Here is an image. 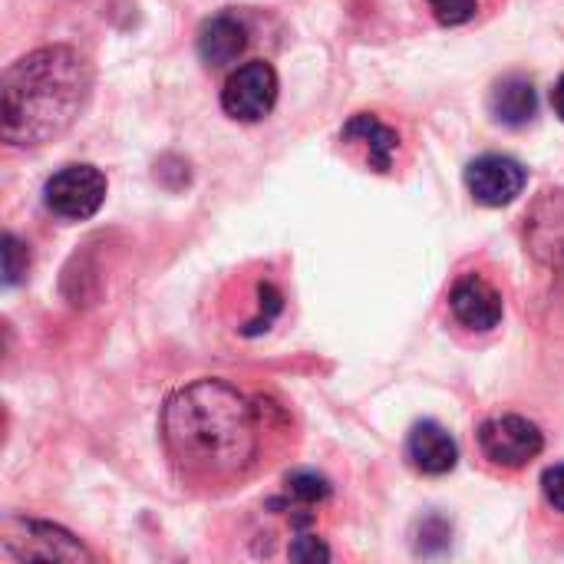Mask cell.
Wrapping results in <instances>:
<instances>
[{
	"label": "cell",
	"mask_w": 564,
	"mask_h": 564,
	"mask_svg": "<svg viewBox=\"0 0 564 564\" xmlns=\"http://www.w3.org/2000/svg\"><path fill=\"white\" fill-rule=\"evenodd\" d=\"M162 440L188 482H241L261 453L258 406L225 380H195L162 406Z\"/></svg>",
	"instance_id": "6da1fadb"
},
{
	"label": "cell",
	"mask_w": 564,
	"mask_h": 564,
	"mask_svg": "<svg viewBox=\"0 0 564 564\" xmlns=\"http://www.w3.org/2000/svg\"><path fill=\"white\" fill-rule=\"evenodd\" d=\"M93 89V66L73 46H43L17 59L3 76V139L36 149L59 139L83 112Z\"/></svg>",
	"instance_id": "7a4b0ae2"
},
{
	"label": "cell",
	"mask_w": 564,
	"mask_h": 564,
	"mask_svg": "<svg viewBox=\"0 0 564 564\" xmlns=\"http://www.w3.org/2000/svg\"><path fill=\"white\" fill-rule=\"evenodd\" d=\"M0 545H3V555L17 562H36V558L40 562H93L89 549L79 539L36 519L10 516L0 532Z\"/></svg>",
	"instance_id": "3957f363"
},
{
	"label": "cell",
	"mask_w": 564,
	"mask_h": 564,
	"mask_svg": "<svg viewBox=\"0 0 564 564\" xmlns=\"http://www.w3.org/2000/svg\"><path fill=\"white\" fill-rule=\"evenodd\" d=\"M43 202L56 218L66 221H86L93 218L102 202H106V175L96 165L76 162V165H63L59 172H53L43 185Z\"/></svg>",
	"instance_id": "277c9868"
},
{
	"label": "cell",
	"mask_w": 564,
	"mask_h": 564,
	"mask_svg": "<svg viewBox=\"0 0 564 564\" xmlns=\"http://www.w3.org/2000/svg\"><path fill=\"white\" fill-rule=\"evenodd\" d=\"M479 449L492 466L522 469L545 449V436L532 420L509 413V416H492L479 426Z\"/></svg>",
	"instance_id": "5b68a950"
},
{
	"label": "cell",
	"mask_w": 564,
	"mask_h": 564,
	"mask_svg": "<svg viewBox=\"0 0 564 564\" xmlns=\"http://www.w3.org/2000/svg\"><path fill=\"white\" fill-rule=\"evenodd\" d=\"M278 102V73L264 59H251L238 66L225 89H221V109L238 122H258L264 119Z\"/></svg>",
	"instance_id": "8992f818"
},
{
	"label": "cell",
	"mask_w": 564,
	"mask_h": 564,
	"mask_svg": "<svg viewBox=\"0 0 564 564\" xmlns=\"http://www.w3.org/2000/svg\"><path fill=\"white\" fill-rule=\"evenodd\" d=\"M525 245L532 258L545 268L564 264V192H542L525 215Z\"/></svg>",
	"instance_id": "52a82bcc"
},
{
	"label": "cell",
	"mask_w": 564,
	"mask_h": 564,
	"mask_svg": "<svg viewBox=\"0 0 564 564\" xmlns=\"http://www.w3.org/2000/svg\"><path fill=\"white\" fill-rule=\"evenodd\" d=\"M525 178L529 175H525L522 162H516L509 155H479L466 169V188L473 192V198L479 205H489V208L512 205L522 195Z\"/></svg>",
	"instance_id": "ba28073f"
},
{
	"label": "cell",
	"mask_w": 564,
	"mask_h": 564,
	"mask_svg": "<svg viewBox=\"0 0 564 564\" xmlns=\"http://www.w3.org/2000/svg\"><path fill=\"white\" fill-rule=\"evenodd\" d=\"M453 317L469 330H492L502 321V294L482 274H463L449 291Z\"/></svg>",
	"instance_id": "9c48e42d"
},
{
	"label": "cell",
	"mask_w": 564,
	"mask_h": 564,
	"mask_svg": "<svg viewBox=\"0 0 564 564\" xmlns=\"http://www.w3.org/2000/svg\"><path fill=\"white\" fill-rule=\"evenodd\" d=\"M406 459L420 476H446L459 463V446L446 426H440L436 420H423L406 440Z\"/></svg>",
	"instance_id": "30bf717a"
},
{
	"label": "cell",
	"mask_w": 564,
	"mask_h": 564,
	"mask_svg": "<svg viewBox=\"0 0 564 564\" xmlns=\"http://www.w3.org/2000/svg\"><path fill=\"white\" fill-rule=\"evenodd\" d=\"M340 139L347 145H357L364 152L367 169H373V172H390L393 169V159L400 152V132L393 126L380 122L373 112H357L344 126Z\"/></svg>",
	"instance_id": "8fae6325"
},
{
	"label": "cell",
	"mask_w": 564,
	"mask_h": 564,
	"mask_svg": "<svg viewBox=\"0 0 564 564\" xmlns=\"http://www.w3.org/2000/svg\"><path fill=\"white\" fill-rule=\"evenodd\" d=\"M248 46V26L235 13H215L198 30V56L208 66H228L235 63Z\"/></svg>",
	"instance_id": "7c38bea8"
},
{
	"label": "cell",
	"mask_w": 564,
	"mask_h": 564,
	"mask_svg": "<svg viewBox=\"0 0 564 564\" xmlns=\"http://www.w3.org/2000/svg\"><path fill=\"white\" fill-rule=\"evenodd\" d=\"M489 109L502 126H512V129H522L525 122H532V116L539 112V96H535L532 79L525 76L499 79L489 96Z\"/></svg>",
	"instance_id": "4fadbf2b"
},
{
	"label": "cell",
	"mask_w": 564,
	"mask_h": 564,
	"mask_svg": "<svg viewBox=\"0 0 564 564\" xmlns=\"http://www.w3.org/2000/svg\"><path fill=\"white\" fill-rule=\"evenodd\" d=\"M288 496H294L304 506H314V502H324L330 496V486L317 473H291L288 476Z\"/></svg>",
	"instance_id": "5bb4252c"
},
{
	"label": "cell",
	"mask_w": 564,
	"mask_h": 564,
	"mask_svg": "<svg viewBox=\"0 0 564 564\" xmlns=\"http://www.w3.org/2000/svg\"><path fill=\"white\" fill-rule=\"evenodd\" d=\"M433 17L443 23V26H459V23H469L476 13H479V0H426Z\"/></svg>",
	"instance_id": "9a60e30c"
},
{
	"label": "cell",
	"mask_w": 564,
	"mask_h": 564,
	"mask_svg": "<svg viewBox=\"0 0 564 564\" xmlns=\"http://www.w3.org/2000/svg\"><path fill=\"white\" fill-rule=\"evenodd\" d=\"M3 274H7V284H17L23 274H26V264H30V254H26V248L13 238V235H7L3 238Z\"/></svg>",
	"instance_id": "2e32d148"
},
{
	"label": "cell",
	"mask_w": 564,
	"mask_h": 564,
	"mask_svg": "<svg viewBox=\"0 0 564 564\" xmlns=\"http://www.w3.org/2000/svg\"><path fill=\"white\" fill-rule=\"evenodd\" d=\"M542 492H545V499H549V506H552L555 512H564V463L545 469V476H542Z\"/></svg>",
	"instance_id": "e0dca14e"
},
{
	"label": "cell",
	"mask_w": 564,
	"mask_h": 564,
	"mask_svg": "<svg viewBox=\"0 0 564 564\" xmlns=\"http://www.w3.org/2000/svg\"><path fill=\"white\" fill-rule=\"evenodd\" d=\"M291 558H330V552H327L324 542H317L314 535H307V539H297L291 545Z\"/></svg>",
	"instance_id": "ac0fdd59"
},
{
	"label": "cell",
	"mask_w": 564,
	"mask_h": 564,
	"mask_svg": "<svg viewBox=\"0 0 564 564\" xmlns=\"http://www.w3.org/2000/svg\"><path fill=\"white\" fill-rule=\"evenodd\" d=\"M552 102H555V112L564 119V76L558 79V86H555V93H552Z\"/></svg>",
	"instance_id": "d6986e66"
}]
</instances>
